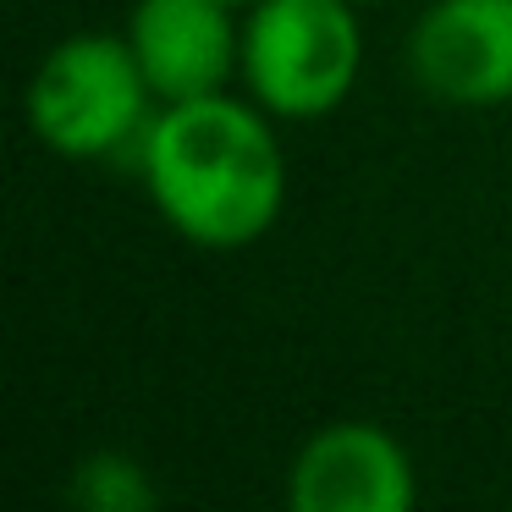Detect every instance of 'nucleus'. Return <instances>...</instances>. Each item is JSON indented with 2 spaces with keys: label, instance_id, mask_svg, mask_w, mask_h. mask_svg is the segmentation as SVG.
<instances>
[{
  "label": "nucleus",
  "instance_id": "3",
  "mask_svg": "<svg viewBox=\"0 0 512 512\" xmlns=\"http://www.w3.org/2000/svg\"><path fill=\"white\" fill-rule=\"evenodd\" d=\"M364 72V28L353 0H254L243 17L248 100L276 122H320Z\"/></svg>",
  "mask_w": 512,
  "mask_h": 512
},
{
  "label": "nucleus",
  "instance_id": "5",
  "mask_svg": "<svg viewBox=\"0 0 512 512\" xmlns=\"http://www.w3.org/2000/svg\"><path fill=\"white\" fill-rule=\"evenodd\" d=\"M408 72L463 111L512 105V0H430L408 34Z\"/></svg>",
  "mask_w": 512,
  "mask_h": 512
},
{
  "label": "nucleus",
  "instance_id": "9",
  "mask_svg": "<svg viewBox=\"0 0 512 512\" xmlns=\"http://www.w3.org/2000/svg\"><path fill=\"white\" fill-rule=\"evenodd\" d=\"M353 6H380V0H353Z\"/></svg>",
  "mask_w": 512,
  "mask_h": 512
},
{
  "label": "nucleus",
  "instance_id": "2",
  "mask_svg": "<svg viewBox=\"0 0 512 512\" xmlns=\"http://www.w3.org/2000/svg\"><path fill=\"white\" fill-rule=\"evenodd\" d=\"M23 116L28 133L61 160H111L144 144L155 89L127 34H72L34 67Z\"/></svg>",
  "mask_w": 512,
  "mask_h": 512
},
{
  "label": "nucleus",
  "instance_id": "6",
  "mask_svg": "<svg viewBox=\"0 0 512 512\" xmlns=\"http://www.w3.org/2000/svg\"><path fill=\"white\" fill-rule=\"evenodd\" d=\"M226 0H138L127 45L160 105L221 94L243 67V23Z\"/></svg>",
  "mask_w": 512,
  "mask_h": 512
},
{
  "label": "nucleus",
  "instance_id": "4",
  "mask_svg": "<svg viewBox=\"0 0 512 512\" xmlns=\"http://www.w3.org/2000/svg\"><path fill=\"white\" fill-rule=\"evenodd\" d=\"M419 468L408 446L369 419L320 424L287 463L292 512H413Z\"/></svg>",
  "mask_w": 512,
  "mask_h": 512
},
{
  "label": "nucleus",
  "instance_id": "8",
  "mask_svg": "<svg viewBox=\"0 0 512 512\" xmlns=\"http://www.w3.org/2000/svg\"><path fill=\"white\" fill-rule=\"evenodd\" d=\"M226 6H254V0H226Z\"/></svg>",
  "mask_w": 512,
  "mask_h": 512
},
{
  "label": "nucleus",
  "instance_id": "7",
  "mask_svg": "<svg viewBox=\"0 0 512 512\" xmlns=\"http://www.w3.org/2000/svg\"><path fill=\"white\" fill-rule=\"evenodd\" d=\"M67 501L83 512H155L160 490L149 479V468L138 463L133 452H89L67 479Z\"/></svg>",
  "mask_w": 512,
  "mask_h": 512
},
{
  "label": "nucleus",
  "instance_id": "1",
  "mask_svg": "<svg viewBox=\"0 0 512 512\" xmlns=\"http://www.w3.org/2000/svg\"><path fill=\"white\" fill-rule=\"evenodd\" d=\"M276 116L254 100L204 94L160 105L138 144V177L160 221L193 248L237 254L287 210V155Z\"/></svg>",
  "mask_w": 512,
  "mask_h": 512
}]
</instances>
